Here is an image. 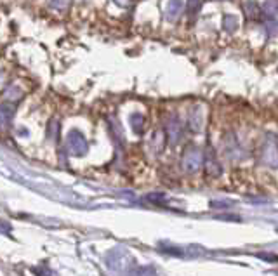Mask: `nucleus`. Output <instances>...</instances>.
Returning <instances> with one entry per match:
<instances>
[{
	"mask_svg": "<svg viewBox=\"0 0 278 276\" xmlns=\"http://www.w3.org/2000/svg\"><path fill=\"white\" fill-rule=\"evenodd\" d=\"M257 158H259V163L264 165V167L278 169V141L275 134H266Z\"/></svg>",
	"mask_w": 278,
	"mask_h": 276,
	"instance_id": "1",
	"label": "nucleus"
},
{
	"mask_svg": "<svg viewBox=\"0 0 278 276\" xmlns=\"http://www.w3.org/2000/svg\"><path fill=\"white\" fill-rule=\"evenodd\" d=\"M203 163V151L197 146H191L185 151L181 160V165L186 172H197Z\"/></svg>",
	"mask_w": 278,
	"mask_h": 276,
	"instance_id": "2",
	"label": "nucleus"
},
{
	"mask_svg": "<svg viewBox=\"0 0 278 276\" xmlns=\"http://www.w3.org/2000/svg\"><path fill=\"white\" fill-rule=\"evenodd\" d=\"M106 262H108L109 269H113V271H125V269H129V267H132L131 255H129L125 250H122V248H117V250L109 252Z\"/></svg>",
	"mask_w": 278,
	"mask_h": 276,
	"instance_id": "3",
	"label": "nucleus"
},
{
	"mask_svg": "<svg viewBox=\"0 0 278 276\" xmlns=\"http://www.w3.org/2000/svg\"><path fill=\"white\" fill-rule=\"evenodd\" d=\"M66 148H68L70 155L82 156L87 153V141H85V137L78 131H73L70 134L68 141H66Z\"/></svg>",
	"mask_w": 278,
	"mask_h": 276,
	"instance_id": "4",
	"label": "nucleus"
},
{
	"mask_svg": "<svg viewBox=\"0 0 278 276\" xmlns=\"http://www.w3.org/2000/svg\"><path fill=\"white\" fill-rule=\"evenodd\" d=\"M181 134H183V125L181 120H179L178 115H172L167 122V127H165V136L167 141L171 144H178L179 139H181Z\"/></svg>",
	"mask_w": 278,
	"mask_h": 276,
	"instance_id": "5",
	"label": "nucleus"
},
{
	"mask_svg": "<svg viewBox=\"0 0 278 276\" xmlns=\"http://www.w3.org/2000/svg\"><path fill=\"white\" fill-rule=\"evenodd\" d=\"M203 122H205V115H203V108L197 104L191 108L190 115H188V127L191 132H202L203 131Z\"/></svg>",
	"mask_w": 278,
	"mask_h": 276,
	"instance_id": "6",
	"label": "nucleus"
},
{
	"mask_svg": "<svg viewBox=\"0 0 278 276\" xmlns=\"http://www.w3.org/2000/svg\"><path fill=\"white\" fill-rule=\"evenodd\" d=\"M203 167H205L207 176H210V177L221 176V165H219V161L212 149H207V153L203 155Z\"/></svg>",
	"mask_w": 278,
	"mask_h": 276,
	"instance_id": "7",
	"label": "nucleus"
},
{
	"mask_svg": "<svg viewBox=\"0 0 278 276\" xmlns=\"http://www.w3.org/2000/svg\"><path fill=\"white\" fill-rule=\"evenodd\" d=\"M183 11H185V2H183V0H169V4H167L165 7V18L174 23L179 19Z\"/></svg>",
	"mask_w": 278,
	"mask_h": 276,
	"instance_id": "8",
	"label": "nucleus"
},
{
	"mask_svg": "<svg viewBox=\"0 0 278 276\" xmlns=\"http://www.w3.org/2000/svg\"><path fill=\"white\" fill-rule=\"evenodd\" d=\"M263 18L264 21H269V19H278V0H266L263 9Z\"/></svg>",
	"mask_w": 278,
	"mask_h": 276,
	"instance_id": "9",
	"label": "nucleus"
},
{
	"mask_svg": "<svg viewBox=\"0 0 278 276\" xmlns=\"http://www.w3.org/2000/svg\"><path fill=\"white\" fill-rule=\"evenodd\" d=\"M11 120H13V108H9V106H0V127L2 129L9 127Z\"/></svg>",
	"mask_w": 278,
	"mask_h": 276,
	"instance_id": "10",
	"label": "nucleus"
},
{
	"mask_svg": "<svg viewBox=\"0 0 278 276\" xmlns=\"http://www.w3.org/2000/svg\"><path fill=\"white\" fill-rule=\"evenodd\" d=\"M223 26H225V31L228 33H235L238 30V19L237 16H232V14H226L223 18Z\"/></svg>",
	"mask_w": 278,
	"mask_h": 276,
	"instance_id": "11",
	"label": "nucleus"
},
{
	"mask_svg": "<svg viewBox=\"0 0 278 276\" xmlns=\"http://www.w3.org/2000/svg\"><path fill=\"white\" fill-rule=\"evenodd\" d=\"M151 144H153L155 153H160L163 149V146H165V134L162 131H156L153 137H151Z\"/></svg>",
	"mask_w": 278,
	"mask_h": 276,
	"instance_id": "12",
	"label": "nucleus"
},
{
	"mask_svg": "<svg viewBox=\"0 0 278 276\" xmlns=\"http://www.w3.org/2000/svg\"><path fill=\"white\" fill-rule=\"evenodd\" d=\"M131 125H132V131L136 134H141L144 127V117L141 115V113H134V115L131 117Z\"/></svg>",
	"mask_w": 278,
	"mask_h": 276,
	"instance_id": "13",
	"label": "nucleus"
},
{
	"mask_svg": "<svg viewBox=\"0 0 278 276\" xmlns=\"http://www.w3.org/2000/svg\"><path fill=\"white\" fill-rule=\"evenodd\" d=\"M200 6H202V0H188V16H190L191 19L200 13Z\"/></svg>",
	"mask_w": 278,
	"mask_h": 276,
	"instance_id": "14",
	"label": "nucleus"
},
{
	"mask_svg": "<svg viewBox=\"0 0 278 276\" xmlns=\"http://www.w3.org/2000/svg\"><path fill=\"white\" fill-rule=\"evenodd\" d=\"M146 200L155 205H165L169 202V198H167L165 195H162V193H151V195H146Z\"/></svg>",
	"mask_w": 278,
	"mask_h": 276,
	"instance_id": "15",
	"label": "nucleus"
},
{
	"mask_svg": "<svg viewBox=\"0 0 278 276\" xmlns=\"http://www.w3.org/2000/svg\"><path fill=\"white\" fill-rule=\"evenodd\" d=\"M129 276H156L151 267H132Z\"/></svg>",
	"mask_w": 278,
	"mask_h": 276,
	"instance_id": "16",
	"label": "nucleus"
},
{
	"mask_svg": "<svg viewBox=\"0 0 278 276\" xmlns=\"http://www.w3.org/2000/svg\"><path fill=\"white\" fill-rule=\"evenodd\" d=\"M210 205L217 208H223V207H232V202H217V200H214V202H210Z\"/></svg>",
	"mask_w": 278,
	"mask_h": 276,
	"instance_id": "17",
	"label": "nucleus"
},
{
	"mask_svg": "<svg viewBox=\"0 0 278 276\" xmlns=\"http://www.w3.org/2000/svg\"><path fill=\"white\" fill-rule=\"evenodd\" d=\"M257 257L261 259H266V261H278L276 255H266V254H257Z\"/></svg>",
	"mask_w": 278,
	"mask_h": 276,
	"instance_id": "18",
	"label": "nucleus"
}]
</instances>
